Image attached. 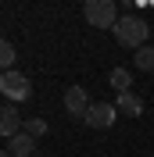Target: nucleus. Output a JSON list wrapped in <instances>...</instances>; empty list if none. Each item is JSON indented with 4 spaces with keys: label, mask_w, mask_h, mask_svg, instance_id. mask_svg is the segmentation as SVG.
Wrapping results in <instances>:
<instances>
[{
    "label": "nucleus",
    "mask_w": 154,
    "mask_h": 157,
    "mask_svg": "<svg viewBox=\"0 0 154 157\" xmlns=\"http://www.w3.org/2000/svg\"><path fill=\"white\" fill-rule=\"evenodd\" d=\"M111 32H115L118 47H125V50L147 47V36H151V29H147V21L140 18V14H122V18H118V25H115Z\"/></svg>",
    "instance_id": "1"
},
{
    "label": "nucleus",
    "mask_w": 154,
    "mask_h": 157,
    "mask_svg": "<svg viewBox=\"0 0 154 157\" xmlns=\"http://www.w3.org/2000/svg\"><path fill=\"white\" fill-rule=\"evenodd\" d=\"M107 82H111L115 93H125L129 82H133V71H129V68H111V71H107Z\"/></svg>",
    "instance_id": "9"
},
{
    "label": "nucleus",
    "mask_w": 154,
    "mask_h": 157,
    "mask_svg": "<svg viewBox=\"0 0 154 157\" xmlns=\"http://www.w3.org/2000/svg\"><path fill=\"white\" fill-rule=\"evenodd\" d=\"M0 93L7 97V104H25V100L32 97V82L22 75L18 68H11V71L0 75Z\"/></svg>",
    "instance_id": "3"
},
{
    "label": "nucleus",
    "mask_w": 154,
    "mask_h": 157,
    "mask_svg": "<svg viewBox=\"0 0 154 157\" xmlns=\"http://www.w3.org/2000/svg\"><path fill=\"white\" fill-rule=\"evenodd\" d=\"M7 154H14V157H32V154H36V136H29V132L22 128L18 136L7 139Z\"/></svg>",
    "instance_id": "7"
},
{
    "label": "nucleus",
    "mask_w": 154,
    "mask_h": 157,
    "mask_svg": "<svg viewBox=\"0 0 154 157\" xmlns=\"http://www.w3.org/2000/svg\"><path fill=\"white\" fill-rule=\"evenodd\" d=\"M136 68L140 71H154V47H140L136 50Z\"/></svg>",
    "instance_id": "10"
},
{
    "label": "nucleus",
    "mask_w": 154,
    "mask_h": 157,
    "mask_svg": "<svg viewBox=\"0 0 154 157\" xmlns=\"http://www.w3.org/2000/svg\"><path fill=\"white\" fill-rule=\"evenodd\" d=\"M65 111H68L72 118H83V114L90 111V93H86L83 86H72V89L65 93Z\"/></svg>",
    "instance_id": "5"
},
{
    "label": "nucleus",
    "mask_w": 154,
    "mask_h": 157,
    "mask_svg": "<svg viewBox=\"0 0 154 157\" xmlns=\"http://www.w3.org/2000/svg\"><path fill=\"white\" fill-rule=\"evenodd\" d=\"M22 128H25V121L18 118L14 104H4V111H0V136H4V139H11V136H18Z\"/></svg>",
    "instance_id": "6"
},
{
    "label": "nucleus",
    "mask_w": 154,
    "mask_h": 157,
    "mask_svg": "<svg viewBox=\"0 0 154 157\" xmlns=\"http://www.w3.org/2000/svg\"><path fill=\"white\" fill-rule=\"evenodd\" d=\"M115 114H118L115 104H107V100H93L90 111L83 114V121H86L90 128H111V125H115Z\"/></svg>",
    "instance_id": "4"
},
{
    "label": "nucleus",
    "mask_w": 154,
    "mask_h": 157,
    "mask_svg": "<svg viewBox=\"0 0 154 157\" xmlns=\"http://www.w3.org/2000/svg\"><path fill=\"white\" fill-rule=\"evenodd\" d=\"M136 4H140V0H122V7H129V11H133Z\"/></svg>",
    "instance_id": "13"
},
{
    "label": "nucleus",
    "mask_w": 154,
    "mask_h": 157,
    "mask_svg": "<svg viewBox=\"0 0 154 157\" xmlns=\"http://www.w3.org/2000/svg\"><path fill=\"white\" fill-rule=\"evenodd\" d=\"M115 107L122 111V114H129V118H140V114H144V100L136 97L133 89H125V93L115 97Z\"/></svg>",
    "instance_id": "8"
},
{
    "label": "nucleus",
    "mask_w": 154,
    "mask_h": 157,
    "mask_svg": "<svg viewBox=\"0 0 154 157\" xmlns=\"http://www.w3.org/2000/svg\"><path fill=\"white\" fill-rule=\"evenodd\" d=\"M83 14H86V21L93 29H115L118 18H122L115 0H86L83 4Z\"/></svg>",
    "instance_id": "2"
},
{
    "label": "nucleus",
    "mask_w": 154,
    "mask_h": 157,
    "mask_svg": "<svg viewBox=\"0 0 154 157\" xmlns=\"http://www.w3.org/2000/svg\"><path fill=\"white\" fill-rule=\"evenodd\" d=\"M47 128H50V125H47V121H43V118H29V121H25V132H29V136H36V139L43 136Z\"/></svg>",
    "instance_id": "12"
},
{
    "label": "nucleus",
    "mask_w": 154,
    "mask_h": 157,
    "mask_svg": "<svg viewBox=\"0 0 154 157\" xmlns=\"http://www.w3.org/2000/svg\"><path fill=\"white\" fill-rule=\"evenodd\" d=\"M0 64H4V71H11V68H14V47H11L7 39L0 43Z\"/></svg>",
    "instance_id": "11"
}]
</instances>
